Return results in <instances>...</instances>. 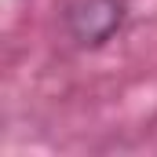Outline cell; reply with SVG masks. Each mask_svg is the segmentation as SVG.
I'll use <instances>...</instances> for the list:
<instances>
[{
    "instance_id": "cell-1",
    "label": "cell",
    "mask_w": 157,
    "mask_h": 157,
    "mask_svg": "<svg viewBox=\"0 0 157 157\" xmlns=\"http://www.w3.org/2000/svg\"><path fill=\"white\" fill-rule=\"evenodd\" d=\"M124 0H70L62 7V26L77 48H102L124 26Z\"/></svg>"
}]
</instances>
